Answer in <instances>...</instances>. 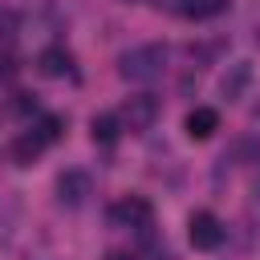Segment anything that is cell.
<instances>
[{"instance_id": "cell-1", "label": "cell", "mask_w": 260, "mask_h": 260, "mask_svg": "<svg viewBox=\"0 0 260 260\" xmlns=\"http://www.w3.org/2000/svg\"><path fill=\"white\" fill-rule=\"evenodd\" d=\"M167 69V45H134L118 57V73L126 81H154Z\"/></svg>"}, {"instance_id": "cell-2", "label": "cell", "mask_w": 260, "mask_h": 260, "mask_svg": "<svg viewBox=\"0 0 260 260\" xmlns=\"http://www.w3.org/2000/svg\"><path fill=\"white\" fill-rule=\"evenodd\" d=\"M110 219H114L118 228L138 232V236H146V240H150V228H154V207H150V199H142V195H126V199H118V203L110 207Z\"/></svg>"}, {"instance_id": "cell-3", "label": "cell", "mask_w": 260, "mask_h": 260, "mask_svg": "<svg viewBox=\"0 0 260 260\" xmlns=\"http://www.w3.org/2000/svg\"><path fill=\"white\" fill-rule=\"evenodd\" d=\"M154 118H158V98H154V93H134V98H126L122 110H118V122H122L126 130H134V134L150 130Z\"/></svg>"}, {"instance_id": "cell-4", "label": "cell", "mask_w": 260, "mask_h": 260, "mask_svg": "<svg viewBox=\"0 0 260 260\" xmlns=\"http://www.w3.org/2000/svg\"><path fill=\"white\" fill-rule=\"evenodd\" d=\"M187 240H191V248H199V252L219 248V244H223V223H219V215H215V211H195V215L187 219Z\"/></svg>"}, {"instance_id": "cell-5", "label": "cell", "mask_w": 260, "mask_h": 260, "mask_svg": "<svg viewBox=\"0 0 260 260\" xmlns=\"http://www.w3.org/2000/svg\"><path fill=\"white\" fill-rule=\"evenodd\" d=\"M89 195H93V179H89L81 167H69V171L57 175V199H61L65 207H81Z\"/></svg>"}, {"instance_id": "cell-6", "label": "cell", "mask_w": 260, "mask_h": 260, "mask_svg": "<svg viewBox=\"0 0 260 260\" xmlns=\"http://www.w3.org/2000/svg\"><path fill=\"white\" fill-rule=\"evenodd\" d=\"M183 130H187V138H195V142L211 138V134L219 130V110H211V106H195V110L187 114Z\"/></svg>"}, {"instance_id": "cell-7", "label": "cell", "mask_w": 260, "mask_h": 260, "mask_svg": "<svg viewBox=\"0 0 260 260\" xmlns=\"http://www.w3.org/2000/svg\"><path fill=\"white\" fill-rule=\"evenodd\" d=\"M41 150H45L41 134H37V130H28V134H16V138H12V146H8V158H12L16 167H32V162L41 158Z\"/></svg>"}, {"instance_id": "cell-8", "label": "cell", "mask_w": 260, "mask_h": 260, "mask_svg": "<svg viewBox=\"0 0 260 260\" xmlns=\"http://www.w3.org/2000/svg\"><path fill=\"white\" fill-rule=\"evenodd\" d=\"M37 69H41L45 77H65V73L73 69V57H69V49H61V45H49V49H41V57H37Z\"/></svg>"}, {"instance_id": "cell-9", "label": "cell", "mask_w": 260, "mask_h": 260, "mask_svg": "<svg viewBox=\"0 0 260 260\" xmlns=\"http://www.w3.org/2000/svg\"><path fill=\"white\" fill-rule=\"evenodd\" d=\"M248 81H252V65H248V61H236V65L223 73V81H219V93H223L228 102H236V98L248 89Z\"/></svg>"}, {"instance_id": "cell-10", "label": "cell", "mask_w": 260, "mask_h": 260, "mask_svg": "<svg viewBox=\"0 0 260 260\" xmlns=\"http://www.w3.org/2000/svg\"><path fill=\"white\" fill-rule=\"evenodd\" d=\"M118 134H122L118 114H93V122H89V138H93L98 146H114Z\"/></svg>"}, {"instance_id": "cell-11", "label": "cell", "mask_w": 260, "mask_h": 260, "mask_svg": "<svg viewBox=\"0 0 260 260\" xmlns=\"http://www.w3.org/2000/svg\"><path fill=\"white\" fill-rule=\"evenodd\" d=\"M228 8V0H187L183 4V16H191V20H211V16H219Z\"/></svg>"}, {"instance_id": "cell-12", "label": "cell", "mask_w": 260, "mask_h": 260, "mask_svg": "<svg viewBox=\"0 0 260 260\" xmlns=\"http://www.w3.org/2000/svg\"><path fill=\"white\" fill-rule=\"evenodd\" d=\"M37 134H41V142L49 146V142H57L61 134H65V118L61 114H45L41 122H37Z\"/></svg>"}, {"instance_id": "cell-13", "label": "cell", "mask_w": 260, "mask_h": 260, "mask_svg": "<svg viewBox=\"0 0 260 260\" xmlns=\"http://www.w3.org/2000/svg\"><path fill=\"white\" fill-rule=\"evenodd\" d=\"M106 260H138V256H130V252H106Z\"/></svg>"}, {"instance_id": "cell-14", "label": "cell", "mask_w": 260, "mask_h": 260, "mask_svg": "<svg viewBox=\"0 0 260 260\" xmlns=\"http://www.w3.org/2000/svg\"><path fill=\"white\" fill-rule=\"evenodd\" d=\"M256 195H260V175H256Z\"/></svg>"}]
</instances>
